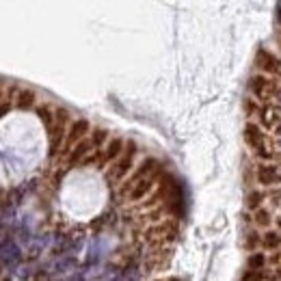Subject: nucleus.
I'll use <instances>...</instances> for the list:
<instances>
[{
	"label": "nucleus",
	"instance_id": "nucleus-1",
	"mask_svg": "<svg viewBox=\"0 0 281 281\" xmlns=\"http://www.w3.org/2000/svg\"><path fill=\"white\" fill-rule=\"evenodd\" d=\"M137 154H139L137 145H134L132 141L125 143L121 156H119L117 160H113L111 167L106 169V173H104V176H106V182H109V184H121V182L132 173V169H134V158H137Z\"/></svg>",
	"mask_w": 281,
	"mask_h": 281
},
{
	"label": "nucleus",
	"instance_id": "nucleus-2",
	"mask_svg": "<svg viewBox=\"0 0 281 281\" xmlns=\"http://www.w3.org/2000/svg\"><path fill=\"white\" fill-rule=\"evenodd\" d=\"M72 115L70 111L61 109V106H56V117H54V123L50 125L48 130V143H50V158H56L63 149V143H65V137H67V128H70L72 123Z\"/></svg>",
	"mask_w": 281,
	"mask_h": 281
},
{
	"label": "nucleus",
	"instance_id": "nucleus-3",
	"mask_svg": "<svg viewBox=\"0 0 281 281\" xmlns=\"http://www.w3.org/2000/svg\"><path fill=\"white\" fill-rule=\"evenodd\" d=\"M162 173H164V169H160L158 173H154V176L141 178L139 182H134L130 188L123 190V197L128 199V201H132V203H137V201H141V199H145V197H149L152 192H154V188H156V184H158V180H160Z\"/></svg>",
	"mask_w": 281,
	"mask_h": 281
},
{
	"label": "nucleus",
	"instance_id": "nucleus-4",
	"mask_svg": "<svg viewBox=\"0 0 281 281\" xmlns=\"http://www.w3.org/2000/svg\"><path fill=\"white\" fill-rule=\"evenodd\" d=\"M160 169H164V167H162V164H160L156 158H152V156H149V158H143L139 164H134V169H132L130 176L121 182V188H119V192L123 195V190H125V188H130L134 182H139L141 178L154 176V173H158Z\"/></svg>",
	"mask_w": 281,
	"mask_h": 281
},
{
	"label": "nucleus",
	"instance_id": "nucleus-5",
	"mask_svg": "<svg viewBox=\"0 0 281 281\" xmlns=\"http://www.w3.org/2000/svg\"><path fill=\"white\" fill-rule=\"evenodd\" d=\"M89 132H91V123H89V121H87V119H74V121L70 123V128H67V137H65L63 149H61L59 156L67 154L76 143L82 141L84 137H89Z\"/></svg>",
	"mask_w": 281,
	"mask_h": 281
},
{
	"label": "nucleus",
	"instance_id": "nucleus-6",
	"mask_svg": "<svg viewBox=\"0 0 281 281\" xmlns=\"http://www.w3.org/2000/svg\"><path fill=\"white\" fill-rule=\"evenodd\" d=\"M125 147V141L121 137H113L104 143V147H102V160H100V167L98 169H106L113 160H117L121 156V152Z\"/></svg>",
	"mask_w": 281,
	"mask_h": 281
},
{
	"label": "nucleus",
	"instance_id": "nucleus-7",
	"mask_svg": "<svg viewBox=\"0 0 281 281\" xmlns=\"http://www.w3.org/2000/svg\"><path fill=\"white\" fill-rule=\"evenodd\" d=\"M257 65H260V70H264L268 74L277 76V78H281V61L277 59V56H273V54H268V52L262 50L257 54Z\"/></svg>",
	"mask_w": 281,
	"mask_h": 281
},
{
	"label": "nucleus",
	"instance_id": "nucleus-8",
	"mask_svg": "<svg viewBox=\"0 0 281 281\" xmlns=\"http://www.w3.org/2000/svg\"><path fill=\"white\" fill-rule=\"evenodd\" d=\"M35 102H37L35 91H31V89H17V93H15V106H17L20 111L33 109Z\"/></svg>",
	"mask_w": 281,
	"mask_h": 281
},
{
	"label": "nucleus",
	"instance_id": "nucleus-9",
	"mask_svg": "<svg viewBox=\"0 0 281 281\" xmlns=\"http://www.w3.org/2000/svg\"><path fill=\"white\" fill-rule=\"evenodd\" d=\"M37 117L41 119V123L46 125V128H50V125L54 123V117H56V106H52V104L37 106Z\"/></svg>",
	"mask_w": 281,
	"mask_h": 281
},
{
	"label": "nucleus",
	"instance_id": "nucleus-10",
	"mask_svg": "<svg viewBox=\"0 0 281 281\" xmlns=\"http://www.w3.org/2000/svg\"><path fill=\"white\" fill-rule=\"evenodd\" d=\"M260 242H262V247H264V249L275 251V249L281 247V234H279V231H266Z\"/></svg>",
	"mask_w": 281,
	"mask_h": 281
},
{
	"label": "nucleus",
	"instance_id": "nucleus-11",
	"mask_svg": "<svg viewBox=\"0 0 281 281\" xmlns=\"http://www.w3.org/2000/svg\"><path fill=\"white\" fill-rule=\"evenodd\" d=\"M270 212L266 210V208H253V223L255 225H270Z\"/></svg>",
	"mask_w": 281,
	"mask_h": 281
},
{
	"label": "nucleus",
	"instance_id": "nucleus-12",
	"mask_svg": "<svg viewBox=\"0 0 281 281\" xmlns=\"http://www.w3.org/2000/svg\"><path fill=\"white\" fill-rule=\"evenodd\" d=\"M89 137H91V141H93L95 147H104V143L111 139V134L106 132V130H102V128H95V130L89 132Z\"/></svg>",
	"mask_w": 281,
	"mask_h": 281
},
{
	"label": "nucleus",
	"instance_id": "nucleus-13",
	"mask_svg": "<svg viewBox=\"0 0 281 281\" xmlns=\"http://www.w3.org/2000/svg\"><path fill=\"white\" fill-rule=\"evenodd\" d=\"M273 102H275V106H279V109H281V91L277 93V98H275Z\"/></svg>",
	"mask_w": 281,
	"mask_h": 281
},
{
	"label": "nucleus",
	"instance_id": "nucleus-14",
	"mask_svg": "<svg viewBox=\"0 0 281 281\" xmlns=\"http://www.w3.org/2000/svg\"><path fill=\"white\" fill-rule=\"evenodd\" d=\"M277 132H279V137H277V149H281V128H279Z\"/></svg>",
	"mask_w": 281,
	"mask_h": 281
},
{
	"label": "nucleus",
	"instance_id": "nucleus-15",
	"mask_svg": "<svg viewBox=\"0 0 281 281\" xmlns=\"http://www.w3.org/2000/svg\"><path fill=\"white\" fill-rule=\"evenodd\" d=\"M5 98V91H3V87H0V100H3Z\"/></svg>",
	"mask_w": 281,
	"mask_h": 281
}]
</instances>
